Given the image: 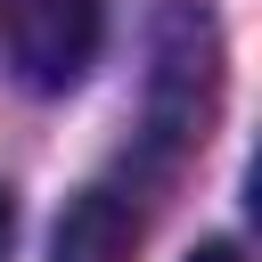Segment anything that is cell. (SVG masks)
<instances>
[{"label": "cell", "instance_id": "obj_4", "mask_svg": "<svg viewBox=\"0 0 262 262\" xmlns=\"http://www.w3.org/2000/svg\"><path fill=\"white\" fill-rule=\"evenodd\" d=\"M188 262H246V254H237V246H229V237H205V246H196V254H188Z\"/></svg>", "mask_w": 262, "mask_h": 262}, {"label": "cell", "instance_id": "obj_3", "mask_svg": "<svg viewBox=\"0 0 262 262\" xmlns=\"http://www.w3.org/2000/svg\"><path fill=\"white\" fill-rule=\"evenodd\" d=\"M139 237H147L139 196L115 188V180H90V188L66 196V213H57V229H49V262H131Z\"/></svg>", "mask_w": 262, "mask_h": 262}, {"label": "cell", "instance_id": "obj_2", "mask_svg": "<svg viewBox=\"0 0 262 262\" xmlns=\"http://www.w3.org/2000/svg\"><path fill=\"white\" fill-rule=\"evenodd\" d=\"M0 41L33 90H74L106 41V0H0Z\"/></svg>", "mask_w": 262, "mask_h": 262}, {"label": "cell", "instance_id": "obj_5", "mask_svg": "<svg viewBox=\"0 0 262 262\" xmlns=\"http://www.w3.org/2000/svg\"><path fill=\"white\" fill-rule=\"evenodd\" d=\"M8 246H16V196L0 188V262H8Z\"/></svg>", "mask_w": 262, "mask_h": 262}, {"label": "cell", "instance_id": "obj_1", "mask_svg": "<svg viewBox=\"0 0 262 262\" xmlns=\"http://www.w3.org/2000/svg\"><path fill=\"white\" fill-rule=\"evenodd\" d=\"M221 98V25L205 0H164L156 8V74H147V147L172 164L205 147Z\"/></svg>", "mask_w": 262, "mask_h": 262}]
</instances>
